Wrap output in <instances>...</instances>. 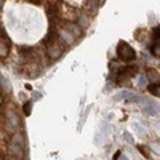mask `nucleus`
<instances>
[{
	"label": "nucleus",
	"instance_id": "1",
	"mask_svg": "<svg viewBox=\"0 0 160 160\" xmlns=\"http://www.w3.org/2000/svg\"><path fill=\"white\" fill-rule=\"evenodd\" d=\"M10 154L16 158H21L24 154V136L21 133H16L10 141Z\"/></svg>",
	"mask_w": 160,
	"mask_h": 160
},
{
	"label": "nucleus",
	"instance_id": "2",
	"mask_svg": "<svg viewBox=\"0 0 160 160\" xmlns=\"http://www.w3.org/2000/svg\"><path fill=\"white\" fill-rule=\"evenodd\" d=\"M117 56H118V59L128 62V61H133L136 58V53L127 42H120L118 47H117Z\"/></svg>",
	"mask_w": 160,
	"mask_h": 160
},
{
	"label": "nucleus",
	"instance_id": "3",
	"mask_svg": "<svg viewBox=\"0 0 160 160\" xmlns=\"http://www.w3.org/2000/svg\"><path fill=\"white\" fill-rule=\"evenodd\" d=\"M131 101L138 102L141 108H142V111L148 114V115H157V114H158L157 104H155L154 101H151V99H146V98H142V96H133Z\"/></svg>",
	"mask_w": 160,
	"mask_h": 160
},
{
	"label": "nucleus",
	"instance_id": "4",
	"mask_svg": "<svg viewBox=\"0 0 160 160\" xmlns=\"http://www.w3.org/2000/svg\"><path fill=\"white\" fill-rule=\"evenodd\" d=\"M5 125H7V130L11 133H15L19 128V118L13 111H8L5 114Z\"/></svg>",
	"mask_w": 160,
	"mask_h": 160
},
{
	"label": "nucleus",
	"instance_id": "5",
	"mask_svg": "<svg viewBox=\"0 0 160 160\" xmlns=\"http://www.w3.org/2000/svg\"><path fill=\"white\" fill-rule=\"evenodd\" d=\"M151 51H152V55L160 58V28L154 31V43L151 45Z\"/></svg>",
	"mask_w": 160,
	"mask_h": 160
},
{
	"label": "nucleus",
	"instance_id": "6",
	"mask_svg": "<svg viewBox=\"0 0 160 160\" xmlns=\"http://www.w3.org/2000/svg\"><path fill=\"white\" fill-rule=\"evenodd\" d=\"M133 96H135V95H133L131 91L123 90V91H120L118 95H115V96H114V99H115V101H122V99H123V101H131V99H133Z\"/></svg>",
	"mask_w": 160,
	"mask_h": 160
},
{
	"label": "nucleus",
	"instance_id": "7",
	"mask_svg": "<svg viewBox=\"0 0 160 160\" xmlns=\"http://www.w3.org/2000/svg\"><path fill=\"white\" fill-rule=\"evenodd\" d=\"M64 29L68 31V32H71L74 37H80V35H82V29H80L77 24H72V22H69V24H66V28H64Z\"/></svg>",
	"mask_w": 160,
	"mask_h": 160
},
{
	"label": "nucleus",
	"instance_id": "8",
	"mask_svg": "<svg viewBox=\"0 0 160 160\" xmlns=\"http://www.w3.org/2000/svg\"><path fill=\"white\" fill-rule=\"evenodd\" d=\"M133 130H135V133H136V135L139 136V138H146V136H148V133H146V130L138 123V122H133Z\"/></svg>",
	"mask_w": 160,
	"mask_h": 160
},
{
	"label": "nucleus",
	"instance_id": "9",
	"mask_svg": "<svg viewBox=\"0 0 160 160\" xmlns=\"http://www.w3.org/2000/svg\"><path fill=\"white\" fill-rule=\"evenodd\" d=\"M0 88H2L3 91H11V83H10V80H7L2 74H0Z\"/></svg>",
	"mask_w": 160,
	"mask_h": 160
},
{
	"label": "nucleus",
	"instance_id": "10",
	"mask_svg": "<svg viewBox=\"0 0 160 160\" xmlns=\"http://www.w3.org/2000/svg\"><path fill=\"white\" fill-rule=\"evenodd\" d=\"M48 55H50V58H58L59 55H61V48L59 47H56V45H53L51 48H48Z\"/></svg>",
	"mask_w": 160,
	"mask_h": 160
},
{
	"label": "nucleus",
	"instance_id": "11",
	"mask_svg": "<svg viewBox=\"0 0 160 160\" xmlns=\"http://www.w3.org/2000/svg\"><path fill=\"white\" fill-rule=\"evenodd\" d=\"M148 80H151L152 83H160V75H158L155 71H152V72H149V75H148Z\"/></svg>",
	"mask_w": 160,
	"mask_h": 160
},
{
	"label": "nucleus",
	"instance_id": "12",
	"mask_svg": "<svg viewBox=\"0 0 160 160\" xmlns=\"http://www.w3.org/2000/svg\"><path fill=\"white\" fill-rule=\"evenodd\" d=\"M149 91H151V95L160 98V83H154V85H151V87H149Z\"/></svg>",
	"mask_w": 160,
	"mask_h": 160
},
{
	"label": "nucleus",
	"instance_id": "13",
	"mask_svg": "<svg viewBox=\"0 0 160 160\" xmlns=\"http://www.w3.org/2000/svg\"><path fill=\"white\" fill-rule=\"evenodd\" d=\"M138 87H139V88L148 87V77H146V75H139V77H138Z\"/></svg>",
	"mask_w": 160,
	"mask_h": 160
},
{
	"label": "nucleus",
	"instance_id": "14",
	"mask_svg": "<svg viewBox=\"0 0 160 160\" xmlns=\"http://www.w3.org/2000/svg\"><path fill=\"white\" fill-rule=\"evenodd\" d=\"M7 55H8V47H7V43L0 42V56H2V58H5Z\"/></svg>",
	"mask_w": 160,
	"mask_h": 160
},
{
	"label": "nucleus",
	"instance_id": "15",
	"mask_svg": "<svg viewBox=\"0 0 160 160\" xmlns=\"http://www.w3.org/2000/svg\"><path fill=\"white\" fill-rule=\"evenodd\" d=\"M123 139H125L128 144H133V142H135V141H133V138H131V135H130L128 131H125V133H123Z\"/></svg>",
	"mask_w": 160,
	"mask_h": 160
},
{
	"label": "nucleus",
	"instance_id": "16",
	"mask_svg": "<svg viewBox=\"0 0 160 160\" xmlns=\"http://www.w3.org/2000/svg\"><path fill=\"white\" fill-rule=\"evenodd\" d=\"M31 109H32V102H28V104L24 106V114L29 115V114H31Z\"/></svg>",
	"mask_w": 160,
	"mask_h": 160
},
{
	"label": "nucleus",
	"instance_id": "17",
	"mask_svg": "<svg viewBox=\"0 0 160 160\" xmlns=\"http://www.w3.org/2000/svg\"><path fill=\"white\" fill-rule=\"evenodd\" d=\"M151 149H154L157 154H160V144H157V142H152V144H151Z\"/></svg>",
	"mask_w": 160,
	"mask_h": 160
},
{
	"label": "nucleus",
	"instance_id": "18",
	"mask_svg": "<svg viewBox=\"0 0 160 160\" xmlns=\"http://www.w3.org/2000/svg\"><path fill=\"white\" fill-rule=\"evenodd\" d=\"M139 151H141V152H142V154H144L146 157L149 155V154H148V151H146V148H142V146H139Z\"/></svg>",
	"mask_w": 160,
	"mask_h": 160
},
{
	"label": "nucleus",
	"instance_id": "19",
	"mask_svg": "<svg viewBox=\"0 0 160 160\" xmlns=\"http://www.w3.org/2000/svg\"><path fill=\"white\" fill-rule=\"evenodd\" d=\"M117 157H118V160H130L127 155H117Z\"/></svg>",
	"mask_w": 160,
	"mask_h": 160
},
{
	"label": "nucleus",
	"instance_id": "20",
	"mask_svg": "<svg viewBox=\"0 0 160 160\" xmlns=\"http://www.w3.org/2000/svg\"><path fill=\"white\" fill-rule=\"evenodd\" d=\"M3 2H5V0H0V7H2V5H3Z\"/></svg>",
	"mask_w": 160,
	"mask_h": 160
},
{
	"label": "nucleus",
	"instance_id": "21",
	"mask_svg": "<svg viewBox=\"0 0 160 160\" xmlns=\"http://www.w3.org/2000/svg\"><path fill=\"white\" fill-rule=\"evenodd\" d=\"M10 160H19V158H16V157H11Z\"/></svg>",
	"mask_w": 160,
	"mask_h": 160
}]
</instances>
